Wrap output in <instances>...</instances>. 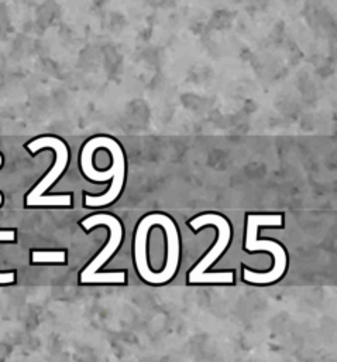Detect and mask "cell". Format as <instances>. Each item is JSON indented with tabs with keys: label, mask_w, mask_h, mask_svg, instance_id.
<instances>
[{
	"label": "cell",
	"mask_w": 337,
	"mask_h": 362,
	"mask_svg": "<svg viewBox=\"0 0 337 362\" xmlns=\"http://www.w3.org/2000/svg\"><path fill=\"white\" fill-rule=\"evenodd\" d=\"M0 166H1V156H0Z\"/></svg>",
	"instance_id": "30bf717a"
},
{
	"label": "cell",
	"mask_w": 337,
	"mask_h": 362,
	"mask_svg": "<svg viewBox=\"0 0 337 362\" xmlns=\"http://www.w3.org/2000/svg\"><path fill=\"white\" fill-rule=\"evenodd\" d=\"M81 225L89 231L90 228L95 227H107L110 231V238L107 241L106 246L102 249V252L97 256L90 260V263L82 270V273L79 276V280L84 284L87 283H126L127 274L124 270H117V272H103L99 273V267L103 266L107 259L112 256L116 252V249L120 245L121 239H123V227H121L120 221L114 217V215H109V214H95L85 218L81 222Z\"/></svg>",
	"instance_id": "277c9868"
},
{
	"label": "cell",
	"mask_w": 337,
	"mask_h": 362,
	"mask_svg": "<svg viewBox=\"0 0 337 362\" xmlns=\"http://www.w3.org/2000/svg\"><path fill=\"white\" fill-rule=\"evenodd\" d=\"M14 231H0V242H10L14 241ZM16 280L14 272H3L0 273V284H9Z\"/></svg>",
	"instance_id": "ba28073f"
},
{
	"label": "cell",
	"mask_w": 337,
	"mask_h": 362,
	"mask_svg": "<svg viewBox=\"0 0 337 362\" xmlns=\"http://www.w3.org/2000/svg\"><path fill=\"white\" fill-rule=\"evenodd\" d=\"M45 147L52 149L55 151L57 157H55V163L50 170V173L43 180L37 184V186L28 193L26 198L27 207H40V205H45V207H68L72 204V195L71 194H62V195H50L45 197V193L50 187L62 176L64 170L68 166V160H70V151L68 147L64 141L54 137V136H41L35 140H31L27 143V149L31 151L33 154L43 150Z\"/></svg>",
	"instance_id": "3957f363"
},
{
	"label": "cell",
	"mask_w": 337,
	"mask_h": 362,
	"mask_svg": "<svg viewBox=\"0 0 337 362\" xmlns=\"http://www.w3.org/2000/svg\"><path fill=\"white\" fill-rule=\"evenodd\" d=\"M284 225V215L281 214H250L247 215V228L244 247L247 252L265 250L274 256V267L269 272H255L243 266V280L251 284H271L279 280L288 266V255L285 247L275 241H258L259 227H274L279 228Z\"/></svg>",
	"instance_id": "6da1fadb"
},
{
	"label": "cell",
	"mask_w": 337,
	"mask_h": 362,
	"mask_svg": "<svg viewBox=\"0 0 337 362\" xmlns=\"http://www.w3.org/2000/svg\"><path fill=\"white\" fill-rule=\"evenodd\" d=\"M1 200H3V198H1V194H0V205H1Z\"/></svg>",
	"instance_id": "9c48e42d"
},
{
	"label": "cell",
	"mask_w": 337,
	"mask_h": 362,
	"mask_svg": "<svg viewBox=\"0 0 337 362\" xmlns=\"http://www.w3.org/2000/svg\"><path fill=\"white\" fill-rule=\"evenodd\" d=\"M163 218V214H150L146 215L136 230V237H134V265L137 267L140 277L144 282L151 283V284H158L157 279V272H153L147 263V237L151 227L160 225Z\"/></svg>",
	"instance_id": "5b68a950"
},
{
	"label": "cell",
	"mask_w": 337,
	"mask_h": 362,
	"mask_svg": "<svg viewBox=\"0 0 337 362\" xmlns=\"http://www.w3.org/2000/svg\"><path fill=\"white\" fill-rule=\"evenodd\" d=\"M189 228L193 232H199L203 227L213 225L219 232L217 242L209 250V253L203 257L198 265L192 267L188 273V283L189 284H199V283H234V270H223V272H206L210 266L216 262L220 255L225 252L230 245L232 241V227L229 221L220 214H200L193 220L188 221Z\"/></svg>",
	"instance_id": "7a4b0ae2"
},
{
	"label": "cell",
	"mask_w": 337,
	"mask_h": 362,
	"mask_svg": "<svg viewBox=\"0 0 337 362\" xmlns=\"http://www.w3.org/2000/svg\"><path fill=\"white\" fill-rule=\"evenodd\" d=\"M67 260L65 250H33V263H64Z\"/></svg>",
	"instance_id": "52a82bcc"
},
{
	"label": "cell",
	"mask_w": 337,
	"mask_h": 362,
	"mask_svg": "<svg viewBox=\"0 0 337 362\" xmlns=\"http://www.w3.org/2000/svg\"><path fill=\"white\" fill-rule=\"evenodd\" d=\"M160 227H163V230H164L165 237H167V246H168L164 269L161 272H157L158 284H163V283L169 282L176 273V269L179 265L181 245H179V234L176 230V225L168 215L163 214Z\"/></svg>",
	"instance_id": "8992f818"
}]
</instances>
